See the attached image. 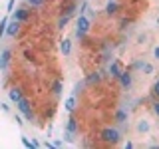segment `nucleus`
<instances>
[{"label":"nucleus","instance_id":"nucleus-12","mask_svg":"<svg viewBox=\"0 0 159 149\" xmlns=\"http://www.w3.org/2000/svg\"><path fill=\"white\" fill-rule=\"evenodd\" d=\"M8 97H10V102H14V103H18L20 99H22V89H18V88H10L8 89Z\"/></svg>","mask_w":159,"mask_h":149},{"label":"nucleus","instance_id":"nucleus-8","mask_svg":"<svg viewBox=\"0 0 159 149\" xmlns=\"http://www.w3.org/2000/svg\"><path fill=\"white\" fill-rule=\"evenodd\" d=\"M20 24H22V22H18V20H8V26H6V34H8V36L10 38H16V34L20 32Z\"/></svg>","mask_w":159,"mask_h":149},{"label":"nucleus","instance_id":"nucleus-3","mask_svg":"<svg viewBox=\"0 0 159 149\" xmlns=\"http://www.w3.org/2000/svg\"><path fill=\"white\" fill-rule=\"evenodd\" d=\"M78 135V119L76 117H70L66 123V131H64V139L66 141H76Z\"/></svg>","mask_w":159,"mask_h":149},{"label":"nucleus","instance_id":"nucleus-11","mask_svg":"<svg viewBox=\"0 0 159 149\" xmlns=\"http://www.w3.org/2000/svg\"><path fill=\"white\" fill-rule=\"evenodd\" d=\"M76 10H78V2H76V0H72V2H68L66 6L62 8V14H64V16H70V18H72L74 14H76Z\"/></svg>","mask_w":159,"mask_h":149},{"label":"nucleus","instance_id":"nucleus-25","mask_svg":"<svg viewBox=\"0 0 159 149\" xmlns=\"http://www.w3.org/2000/svg\"><path fill=\"white\" fill-rule=\"evenodd\" d=\"M86 12H88V18H89V20H96V10H89V6H88Z\"/></svg>","mask_w":159,"mask_h":149},{"label":"nucleus","instance_id":"nucleus-30","mask_svg":"<svg viewBox=\"0 0 159 149\" xmlns=\"http://www.w3.org/2000/svg\"><path fill=\"white\" fill-rule=\"evenodd\" d=\"M52 145H54V147H62V145H64V141H60V139H56V141H54Z\"/></svg>","mask_w":159,"mask_h":149},{"label":"nucleus","instance_id":"nucleus-26","mask_svg":"<svg viewBox=\"0 0 159 149\" xmlns=\"http://www.w3.org/2000/svg\"><path fill=\"white\" fill-rule=\"evenodd\" d=\"M143 64H145V62H141V60L135 62V64H133V70H143Z\"/></svg>","mask_w":159,"mask_h":149},{"label":"nucleus","instance_id":"nucleus-19","mask_svg":"<svg viewBox=\"0 0 159 149\" xmlns=\"http://www.w3.org/2000/svg\"><path fill=\"white\" fill-rule=\"evenodd\" d=\"M68 22H70V16H64V14H62L60 20H58V30H64L68 26Z\"/></svg>","mask_w":159,"mask_h":149},{"label":"nucleus","instance_id":"nucleus-31","mask_svg":"<svg viewBox=\"0 0 159 149\" xmlns=\"http://www.w3.org/2000/svg\"><path fill=\"white\" fill-rule=\"evenodd\" d=\"M14 119H16V123H18V125H24V121H22V115H16Z\"/></svg>","mask_w":159,"mask_h":149},{"label":"nucleus","instance_id":"nucleus-13","mask_svg":"<svg viewBox=\"0 0 159 149\" xmlns=\"http://www.w3.org/2000/svg\"><path fill=\"white\" fill-rule=\"evenodd\" d=\"M99 79H102V74L99 72H93V74H89V76L86 78V86H96V84H99Z\"/></svg>","mask_w":159,"mask_h":149},{"label":"nucleus","instance_id":"nucleus-23","mask_svg":"<svg viewBox=\"0 0 159 149\" xmlns=\"http://www.w3.org/2000/svg\"><path fill=\"white\" fill-rule=\"evenodd\" d=\"M14 4H16V0H8V6H6V12L8 14L14 12Z\"/></svg>","mask_w":159,"mask_h":149},{"label":"nucleus","instance_id":"nucleus-18","mask_svg":"<svg viewBox=\"0 0 159 149\" xmlns=\"http://www.w3.org/2000/svg\"><path fill=\"white\" fill-rule=\"evenodd\" d=\"M66 109L70 113L74 111V109H76V96H70L68 99H66Z\"/></svg>","mask_w":159,"mask_h":149},{"label":"nucleus","instance_id":"nucleus-4","mask_svg":"<svg viewBox=\"0 0 159 149\" xmlns=\"http://www.w3.org/2000/svg\"><path fill=\"white\" fill-rule=\"evenodd\" d=\"M16 107H18V111L22 113V115L26 117L28 121H34V119H36V117H34V111H32V107H30V102H28L26 97H22V99H20V102L16 103Z\"/></svg>","mask_w":159,"mask_h":149},{"label":"nucleus","instance_id":"nucleus-15","mask_svg":"<svg viewBox=\"0 0 159 149\" xmlns=\"http://www.w3.org/2000/svg\"><path fill=\"white\" fill-rule=\"evenodd\" d=\"M116 121L119 123V125L127 123V111H125V109H117V111H116Z\"/></svg>","mask_w":159,"mask_h":149},{"label":"nucleus","instance_id":"nucleus-22","mask_svg":"<svg viewBox=\"0 0 159 149\" xmlns=\"http://www.w3.org/2000/svg\"><path fill=\"white\" fill-rule=\"evenodd\" d=\"M26 2H28L32 8H40V6L44 4V0H26Z\"/></svg>","mask_w":159,"mask_h":149},{"label":"nucleus","instance_id":"nucleus-24","mask_svg":"<svg viewBox=\"0 0 159 149\" xmlns=\"http://www.w3.org/2000/svg\"><path fill=\"white\" fill-rule=\"evenodd\" d=\"M143 72H145V74H153V66H151V64H143Z\"/></svg>","mask_w":159,"mask_h":149},{"label":"nucleus","instance_id":"nucleus-21","mask_svg":"<svg viewBox=\"0 0 159 149\" xmlns=\"http://www.w3.org/2000/svg\"><path fill=\"white\" fill-rule=\"evenodd\" d=\"M20 141H22V145H24V147H28V149H32V147H34V145H32V141H30L26 135H20Z\"/></svg>","mask_w":159,"mask_h":149},{"label":"nucleus","instance_id":"nucleus-33","mask_svg":"<svg viewBox=\"0 0 159 149\" xmlns=\"http://www.w3.org/2000/svg\"><path fill=\"white\" fill-rule=\"evenodd\" d=\"M157 24H159V18H157Z\"/></svg>","mask_w":159,"mask_h":149},{"label":"nucleus","instance_id":"nucleus-17","mask_svg":"<svg viewBox=\"0 0 159 149\" xmlns=\"http://www.w3.org/2000/svg\"><path fill=\"white\" fill-rule=\"evenodd\" d=\"M149 127H151V125H149L147 119H141V121L137 123V131H139V133H147V131H149Z\"/></svg>","mask_w":159,"mask_h":149},{"label":"nucleus","instance_id":"nucleus-29","mask_svg":"<svg viewBox=\"0 0 159 149\" xmlns=\"http://www.w3.org/2000/svg\"><path fill=\"white\" fill-rule=\"evenodd\" d=\"M153 111H155V115H159V102L153 103Z\"/></svg>","mask_w":159,"mask_h":149},{"label":"nucleus","instance_id":"nucleus-2","mask_svg":"<svg viewBox=\"0 0 159 149\" xmlns=\"http://www.w3.org/2000/svg\"><path fill=\"white\" fill-rule=\"evenodd\" d=\"M99 137H102V141L111 143V145H117V143L121 141V133H119L116 127H106V129H102Z\"/></svg>","mask_w":159,"mask_h":149},{"label":"nucleus","instance_id":"nucleus-9","mask_svg":"<svg viewBox=\"0 0 159 149\" xmlns=\"http://www.w3.org/2000/svg\"><path fill=\"white\" fill-rule=\"evenodd\" d=\"M28 16H30V10L26 6H22V8H18V10H14V12H12V18L18 20V22H26Z\"/></svg>","mask_w":159,"mask_h":149},{"label":"nucleus","instance_id":"nucleus-27","mask_svg":"<svg viewBox=\"0 0 159 149\" xmlns=\"http://www.w3.org/2000/svg\"><path fill=\"white\" fill-rule=\"evenodd\" d=\"M0 109H2V111H10V106H8V103H0Z\"/></svg>","mask_w":159,"mask_h":149},{"label":"nucleus","instance_id":"nucleus-10","mask_svg":"<svg viewBox=\"0 0 159 149\" xmlns=\"http://www.w3.org/2000/svg\"><path fill=\"white\" fill-rule=\"evenodd\" d=\"M60 52L64 54V58H68L70 54H72V40L70 38H64L62 42H60Z\"/></svg>","mask_w":159,"mask_h":149},{"label":"nucleus","instance_id":"nucleus-16","mask_svg":"<svg viewBox=\"0 0 159 149\" xmlns=\"http://www.w3.org/2000/svg\"><path fill=\"white\" fill-rule=\"evenodd\" d=\"M62 88H64L62 79H56V82L52 84V93H54V96H60V93H62Z\"/></svg>","mask_w":159,"mask_h":149},{"label":"nucleus","instance_id":"nucleus-6","mask_svg":"<svg viewBox=\"0 0 159 149\" xmlns=\"http://www.w3.org/2000/svg\"><path fill=\"white\" fill-rule=\"evenodd\" d=\"M10 60H12V52L6 48L0 52V72H6L8 66H10Z\"/></svg>","mask_w":159,"mask_h":149},{"label":"nucleus","instance_id":"nucleus-32","mask_svg":"<svg viewBox=\"0 0 159 149\" xmlns=\"http://www.w3.org/2000/svg\"><path fill=\"white\" fill-rule=\"evenodd\" d=\"M153 56H155V58H157V60H159V46H157V48H155V50H153Z\"/></svg>","mask_w":159,"mask_h":149},{"label":"nucleus","instance_id":"nucleus-7","mask_svg":"<svg viewBox=\"0 0 159 149\" xmlns=\"http://www.w3.org/2000/svg\"><path fill=\"white\" fill-rule=\"evenodd\" d=\"M117 79H119V84H121V88H123V89H129V88H131V84H133V74L129 72V70H127V72L123 70L121 76H119Z\"/></svg>","mask_w":159,"mask_h":149},{"label":"nucleus","instance_id":"nucleus-5","mask_svg":"<svg viewBox=\"0 0 159 149\" xmlns=\"http://www.w3.org/2000/svg\"><path fill=\"white\" fill-rule=\"evenodd\" d=\"M121 72H123V68H121V64H119V60H111L109 66H107V76L117 79L119 76H121Z\"/></svg>","mask_w":159,"mask_h":149},{"label":"nucleus","instance_id":"nucleus-28","mask_svg":"<svg viewBox=\"0 0 159 149\" xmlns=\"http://www.w3.org/2000/svg\"><path fill=\"white\" fill-rule=\"evenodd\" d=\"M153 93H155V96H159V79L155 82V86H153Z\"/></svg>","mask_w":159,"mask_h":149},{"label":"nucleus","instance_id":"nucleus-20","mask_svg":"<svg viewBox=\"0 0 159 149\" xmlns=\"http://www.w3.org/2000/svg\"><path fill=\"white\" fill-rule=\"evenodd\" d=\"M6 26H8V18H2L0 20V40H2L4 34H6Z\"/></svg>","mask_w":159,"mask_h":149},{"label":"nucleus","instance_id":"nucleus-14","mask_svg":"<svg viewBox=\"0 0 159 149\" xmlns=\"http://www.w3.org/2000/svg\"><path fill=\"white\" fill-rule=\"evenodd\" d=\"M117 8H119L117 0H109V2L106 4V14H107V16H113V14L117 12Z\"/></svg>","mask_w":159,"mask_h":149},{"label":"nucleus","instance_id":"nucleus-1","mask_svg":"<svg viewBox=\"0 0 159 149\" xmlns=\"http://www.w3.org/2000/svg\"><path fill=\"white\" fill-rule=\"evenodd\" d=\"M89 28H92V20H89L86 14H80L78 22H76V38L78 40H84V38H86V34L89 32Z\"/></svg>","mask_w":159,"mask_h":149}]
</instances>
